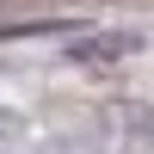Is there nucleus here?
Masks as SVG:
<instances>
[{
  "instance_id": "obj_1",
  "label": "nucleus",
  "mask_w": 154,
  "mask_h": 154,
  "mask_svg": "<svg viewBox=\"0 0 154 154\" xmlns=\"http://www.w3.org/2000/svg\"><path fill=\"white\" fill-rule=\"evenodd\" d=\"M142 49V37L136 31H105V37H80V43H68V62H86V68H105V62H123Z\"/></svg>"
}]
</instances>
